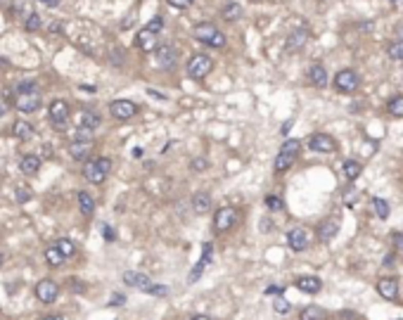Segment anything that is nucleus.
<instances>
[{
	"mask_svg": "<svg viewBox=\"0 0 403 320\" xmlns=\"http://www.w3.org/2000/svg\"><path fill=\"white\" fill-rule=\"evenodd\" d=\"M193 33H195V38H197L199 43L211 45V48H223L225 45V36L211 24V22H202V24H197L193 29Z\"/></svg>",
	"mask_w": 403,
	"mask_h": 320,
	"instance_id": "nucleus-1",
	"label": "nucleus"
},
{
	"mask_svg": "<svg viewBox=\"0 0 403 320\" xmlns=\"http://www.w3.org/2000/svg\"><path fill=\"white\" fill-rule=\"evenodd\" d=\"M299 149H301V142L294 140V138H290V140H287L285 145L280 147L278 157H275V164H273L275 173H285L287 168H290L292 164H294V159H297Z\"/></svg>",
	"mask_w": 403,
	"mask_h": 320,
	"instance_id": "nucleus-2",
	"label": "nucleus"
},
{
	"mask_svg": "<svg viewBox=\"0 0 403 320\" xmlns=\"http://www.w3.org/2000/svg\"><path fill=\"white\" fill-rule=\"evenodd\" d=\"M109 168H112V161L105 159V157H100V159L88 161L86 166H83V178H86L88 183L100 185V183H105Z\"/></svg>",
	"mask_w": 403,
	"mask_h": 320,
	"instance_id": "nucleus-3",
	"label": "nucleus"
},
{
	"mask_svg": "<svg viewBox=\"0 0 403 320\" xmlns=\"http://www.w3.org/2000/svg\"><path fill=\"white\" fill-rule=\"evenodd\" d=\"M211 69H214V60L206 55H193L190 60H187L185 64V71L190 79L195 81H204L206 76L211 74Z\"/></svg>",
	"mask_w": 403,
	"mask_h": 320,
	"instance_id": "nucleus-4",
	"label": "nucleus"
},
{
	"mask_svg": "<svg viewBox=\"0 0 403 320\" xmlns=\"http://www.w3.org/2000/svg\"><path fill=\"white\" fill-rule=\"evenodd\" d=\"M358 86H360V79L354 69H341L339 74L335 76V88L339 92H354L358 90Z\"/></svg>",
	"mask_w": 403,
	"mask_h": 320,
	"instance_id": "nucleus-5",
	"label": "nucleus"
},
{
	"mask_svg": "<svg viewBox=\"0 0 403 320\" xmlns=\"http://www.w3.org/2000/svg\"><path fill=\"white\" fill-rule=\"evenodd\" d=\"M14 107L19 111H24V114H31L41 107V95L38 90H29V92H17V98H14Z\"/></svg>",
	"mask_w": 403,
	"mask_h": 320,
	"instance_id": "nucleus-6",
	"label": "nucleus"
},
{
	"mask_svg": "<svg viewBox=\"0 0 403 320\" xmlns=\"http://www.w3.org/2000/svg\"><path fill=\"white\" fill-rule=\"evenodd\" d=\"M69 121V105L64 100H55L52 105H50V123L55 126V128H64Z\"/></svg>",
	"mask_w": 403,
	"mask_h": 320,
	"instance_id": "nucleus-7",
	"label": "nucleus"
},
{
	"mask_svg": "<svg viewBox=\"0 0 403 320\" xmlns=\"http://www.w3.org/2000/svg\"><path fill=\"white\" fill-rule=\"evenodd\" d=\"M36 296H38V302L52 304L57 296H60V285H57L55 280H41V283L36 285Z\"/></svg>",
	"mask_w": 403,
	"mask_h": 320,
	"instance_id": "nucleus-8",
	"label": "nucleus"
},
{
	"mask_svg": "<svg viewBox=\"0 0 403 320\" xmlns=\"http://www.w3.org/2000/svg\"><path fill=\"white\" fill-rule=\"evenodd\" d=\"M138 107L130 102V100H114L112 105H109V114L119 121H126V119H133L136 117Z\"/></svg>",
	"mask_w": 403,
	"mask_h": 320,
	"instance_id": "nucleus-9",
	"label": "nucleus"
},
{
	"mask_svg": "<svg viewBox=\"0 0 403 320\" xmlns=\"http://www.w3.org/2000/svg\"><path fill=\"white\" fill-rule=\"evenodd\" d=\"M211 259H214V244H211V242H206V244H202V259H199V263L195 266V271H190V275H187V283H197L199 277H202V273H204V268L209 266Z\"/></svg>",
	"mask_w": 403,
	"mask_h": 320,
	"instance_id": "nucleus-10",
	"label": "nucleus"
},
{
	"mask_svg": "<svg viewBox=\"0 0 403 320\" xmlns=\"http://www.w3.org/2000/svg\"><path fill=\"white\" fill-rule=\"evenodd\" d=\"M309 147L318 154H330V152H335L337 149V142L330 136H325V133H316V136H311Z\"/></svg>",
	"mask_w": 403,
	"mask_h": 320,
	"instance_id": "nucleus-11",
	"label": "nucleus"
},
{
	"mask_svg": "<svg viewBox=\"0 0 403 320\" xmlns=\"http://www.w3.org/2000/svg\"><path fill=\"white\" fill-rule=\"evenodd\" d=\"M235 209L233 206H223V209H218L216 211V218H214V225H216L218 233H225V230H230L233 225H235Z\"/></svg>",
	"mask_w": 403,
	"mask_h": 320,
	"instance_id": "nucleus-12",
	"label": "nucleus"
},
{
	"mask_svg": "<svg viewBox=\"0 0 403 320\" xmlns=\"http://www.w3.org/2000/svg\"><path fill=\"white\" fill-rule=\"evenodd\" d=\"M377 292L382 299L394 302L398 296V280L396 277H382V280H377Z\"/></svg>",
	"mask_w": 403,
	"mask_h": 320,
	"instance_id": "nucleus-13",
	"label": "nucleus"
},
{
	"mask_svg": "<svg viewBox=\"0 0 403 320\" xmlns=\"http://www.w3.org/2000/svg\"><path fill=\"white\" fill-rule=\"evenodd\" d=\"M136 45L140 50H145V52H155L157 48H159V41H157V33L155 31H149L147 26H145L140 33L136 36Z\"/></svg>",
	"mask_w": 403,
	"mask_h": 320,
	"instance_id": "nucleus-14",
	"label": "nucleus"
},
{
	"mask_svg": "<svg viewBox=\"0 0 403 320\" xmlns=\"http://www.w3.org/2000/svg\"><path fill=\"white\" fill-rule=\"evenodd\" d=\"M155 57H157V64L161 69H174L176 67V50L171 45H159L155 50Z\"/></svg>",
	"mask_w": 403,
	"mask_h": 320,
	"instance_id": "nucleus-15",
	"label": "nucleus"
},
{
	"mask_svg": "<svg viewBox=\"0 0 403 320\" xmlns=\"http://www.w3.org/2000/svg\"><path fill=\"white\" fill-rule=\"evenodd\" d=\"M287 242H290V247L294 252H304L306 247H309V235L301 228H292L290 233H287Z\"/></svg>",
	"mask_w": 403,
	"mask_h": 320,
	"instance_id": "nucleus-16",
	"label": "nucleus"
},
{
	"mask_svg": "<svg viewBox=\"0 0 403 320\" xmlns=\"http://www.w3.org/2000/svg\"><path fill=\"white\" fill-rule=\"evenodd\" d=\"M90 149H93V140H74L69 145V154H71V159H76V161L88 159Z\"/></svg>",
	"mask_w": 403,
	"mask_h": 320,
	"instance_id": "nucleus-17",
	"label": "nucleus"
},
{
	"mask_svg": "<svg viewBox=\"0 0 403 320\" xmlns=\"http://www.w3.org/2000/svg\"><path fill=\"white\" fill-rule=\"evenodd\" d=\"M124 283L130 285V287H138V290H143V292H147L152 287V280L145 273H136V271L124 273Z\"/></svg>",
	"mask_w": 403,
	"mask_h": 320,
	"instance_id": "nucleus-18",
	"label": "nucleus"
},
{
	"mask_svg": "<svg viewBox=\"0 0 403 320\" xmlns=\"http://www.w3.org/2000/svg\"><path fill=\"white\" fill-rule=\"evenodd\" d=\"M297 287L301 292H306V294H318L322 290V283H320V277H316V275H306L297 280Z\"/></svg>",
	"mask_w": 403,
	"mask_h": 320,
	"instance_id": "nucleus-19",
	"label": "nucleus"
},
{
	"mask_svg": "<svg viewBox=\"0 0 403 320\" xmlns=\"http://www.w3.org/2000/svg\"><path fill=\"white\" fill-rule=\"evenodd\" d=\"M309 81H311V86L325 88L328 86V69L322 67V64H313L309 69Z\"/></svg>",
	"mask_w": 403,
	"mask_h": 320,
	"instance_id": "nucleus-20",
	"label": "nucleus"
},
{
	"mask_svg": "<svg viewBox=\"0 0 403 320\" xmlns=\"http://www.w3.org/2000/svg\"><path fill=\"white\" fill-rule=\"evenodd\" d=\"M337 233H339V223L337 221H325L318 225V240L320 242H330L332 237H337Z\"/></svg>",
	"mask_w": 403,
	"mask_h": 320,
	"instance_id": "nucleus-21",
	"label": "nucleus"
},
{
	"mask_svg": "<svg viewBox=\"0 0 403 320\" xmlns=\"http://www.w3.org/2000/svg\"><path fill=\"white\" fill-rule=\"evenodd\" d=\"M19 168H22V173H26V176H33V173H38V168H41V157L26 154L24 159H22V164H19Z\"/></svg>",
	"mask_w": 403,
	"mask_h": 320,
	"instance_id": "nucleus-22",
	"label": "nucleus"
},
{
	"mask_svg": "<svg viewBox=\"0 0 403 320\" xmlns=\"http://www.w3.org/2000/svg\"><path fill=\"white\" fill-rule=\"evenodd\" d=\"M64 259H67V256H64V254L57 249V244H52V247H48V249H45V261L50 263V268H60V266L64 263Z\"/></svg>",
	"mask_w": 403,
	"mask_h": 320,
	"instance_id": "nucleus-23",
	"label": "nucleus"
},
{
	"mask_svg": "<svg viewBox=\"0 0 403 320\" xmlns=\"http://www.w3.org/2000/svg\"><path fill=\"white\" fill-rule=\"evenodd\" d=\"M341 171H344V178H347V180H351V183H354V180L360 176V171H363V166H360L358 161L349 159V161H344V164H341Z\"/></svg>",
	"mask_w": 403,
	"mask_h": 320,
	"instance_id": "nucleus-24",
	"label": "nucleus"
},
{
	"mask_svg": "<svg viewBox=\"0 0 403 320\" xmlns=\"http://www.w3.org/2000/svg\"><path fill=\"white\" fill-rule=\"evenodd\" d=\"M193 209L197 211V214H206V211L211 209V197L206 192H197L193 197Z\"/></svg>",
	"mask_w": 403,
	"mask_h": 320,
	"instance_id": "nucleus-25",
	"label": "nucleus"
},
{
	"mask_svg": "<svg viewBox=\"0 0 403 320\" xmlns=\"http://www.w3.org/2000/svg\"><path fill=\"white\" fill-rule=\"evenodd\" d=\"M79 209L83 216H90L95 211V199L88 192H79Z\"/></svg>",
	"mask_w": 403,
	"mask_h": 320,
	"instance_id": "nucleus-26",
	"label": "nucleus"
},
{
	"mask_svg": "<svg viewBox=\"0 0 403 320\" xmlns=\"http://www.w3.org/2000/svg\"><path fill=\"white\" fill-rule=\"evenodd\" d=\"M12 130H14V136H17L19 140H31L33 138V126L31 123H26V121H17Z\"/></svg>",
	"mask_w": 403,
	"mask_h": 320,
	"instance_id": "nucleus-27",
	"label": "nucleus"
},
{
	"mask_svg": "<svg viewBox=\"0 0 403 320\" xmlns=\"http://www.w3.org/2000/svg\"><path fill=\"white\" fill-rule=\"evenodd\" d=\"M79 123L81 126H86V128H98L100 126V117L95 114V111H81L79 114Z\"/></svg>",
	"mask_w": 403,
	"mask_h": 320,
	"instance_id": "nucleus-28",
	"label": "nucleus"
},
{
	"mask_svg": "<svg viewBox=\"0 0 403 320\" xmlns=\"http://www.w3.org/2000/svg\"><path fill=\"white\" fill-rule=\"evenodd\" d=\"M325 315L328 313H325L320 306H313V304L301 311V320H325Z\"/></svg>",
	"mask_w": 403,
	"mask_h": 320,
	"instance_id": "nucleus-29",
	"label": "nucleus"
},
{
	"mask_svg": "<svg viewBox=\"0 0 403 320\" xmlns=\"http://www.w3.org/2000/svg\"><path fill=\"white\" fill-rule=\"evenodd\" d=\"M306 41H309V33H306V31H294L290 36V41H287V50H299Z\"/></svg>",
	"mask_w": 403,
	"mask_h": 320,
	"instance_id": "nucleus-30",
	"label": "nucleus"
},
{
	"mask_svg": "<svg viewBox=\"0 0 403 320\" xmlns=\"http://www.w3.org/2000/svg\"><path fill=\"white\" fill-rule=\"evenodd\" d=\"M223 19L225 22H235V19H240L242 17V7L237 5V3H228V5L223 7Z\"/></svg>",
	"mask_w": 403,
	"mask_h": 320,
	"instance_id": "nucleus-31",
	"label": "nucleus"
},
{
	"mask_svg": "<svg viewBox=\"0 0 403 320\" xmlns=\"http://www.w3.org/2000/svg\"><path fill=\"white\" fill-rule=\"evenodd\" d=\"M391 117H403V95H394L389 100V105H387Z\"/></svg>",
	"mask_w": 403,
	"mask_h": 320,
	"instance_id": "nucleus-32",
	"label": "nucleus"
},
{
	"mask_svg": "<svg viewBox=\"0 0 403 320\" xmlns=\"http://www.w3.org/2000/svg\"><path fill=\"white\" fill-rule=\"evenodd\" d=\"M55 244H57V249H60V252H62L64 256H67V259H69V256H74L76 244H74L71 240H69V237H62V240H57Z\"/></svg>",
	"mask_w": 403,
	"mask_h": 320,
	"instance_id": "nucleus-33",
	"label": "nucleus"
},
{
	"mask_svg": "<svg viewBox=\"0 0 403 320\" xmlns=\"http://www.w3.org/2000/svg\"><path fill=\"white\" fill-rule=\"evenodd\" d=\"M372 209H375V214H377L379 218H389V204H387L385 199L375 197L372 199Z\"/></svg>",
	"mask_w": 403,
	"mask_h": 320,
	"instance_id": "nucleus-34",
	"label": "nucleus"
},
{
	"mask_svg": "<svg viewBox=\"0 0 403 320\" xmlns=\"http://www.w3.org/2000/svg\"><path fill=\"white\" fill-rule=\"evenodd\" d=\"M387 55L391 57V60H403V41H394V43H389V48H387Z\"/></svg>",
	"mask_w": 403,
	"mask_h": 320,
	"instance_id": "nucleus-35",
	"label": "nucleus"
},
{
	"mask_svg": "<svg viewBox=\"0 0 403 320\" xmlns=\"http://www.w3.org/2000/svg\"><path fill=\"white\" fill-rule=\"evenodd\" d=\"M263 204H266L271 211H282V209H285V204H282V199H280L278 195H266Z\"/></svg>",
	"mask_w": 403,
	"mask_h": 320,
	"instance_id": "nucleus-36",
	"label": "nucleus"
},
{
	"mask_svg": "<svg viewBox=\"0 0 403 320\" xmlns=\"http://www.w3.org/2000/svg\"><path fill=\"white\" fill-rule=\"evenodd\" d=\"M24 29L26 31H38L41 29V17H38L36 12L31 14H26V22H24Z\"/></svg>",
	"mask_w": 403,
	"mask_h": 320,
	"instance_id": "nucleus-37",
	"label": "nucleus"
},
{
	"mask_svg": "<svg viewBox=\"0 0 403 320\" xmlns=\"http://www.w3.org/2000/svg\"><path fill=\"white\" fill-rule=\"evenodd\" d=\"M76 140H93V128L79 126V130H76Z\"/></svg>",
	"mask_w": 403,
	"mask_h": 320,
	"instance_id": "nucleus-38",
	"label": "nucleus"
},
{
	"mask_svg": "<svg viewBox=\"0 0 403 320\" xmlns=\"http://www.w3.org/2000/svg\"><path fill=\"white\" fill-rule=\"evenodd\" d=\"M273 308H275V313H290V311H292V304L285 302V299H278V302L273 304Z\"/></svg>",
	"mask_w": 403,
	"mask_h": 320,
	"instance_id": "nucleus-39",
	"label": "nucleus"
},
{
	"mask_svg": "<svg viewBox=\"0 0 403 320\" xmlns=\"http://www.w3.org/2000/svg\"><path fill=\"white\" fill-rule=\"evenodd\" d=\"M147 294H155V296H166L168 294V290L164 287V285H155L152 283V287L147 290Z\"/></svg>",
	"mask_w": 403,
	"mask_h": 320,
	"instance_id": "nucleus-40",
	"label": "nucleus"
},
{
	"mask_svg": "<svg viewBox=\"0 0 403 320\" xmlns=\"http://www.w3.org/2000/svg\"><path fill=\"white\" fill-rule=\"evenodd\" d=\"M147 29H149V31H155V33H159V31L164 29V19H161V17H155V19H152V22L147 24Z\"/></svg>",
	"mask_w": 403,
	"mask_h": 320,
	"instance_id": "nucleus-41",
	"label": "nucleus"
},
{
	"mask_svg": "<svg viewBox=\"0 0 403 320\" xmlns=\"http://www.w3.org/2000/svg\"><path fill=\"white\" fill-rule=\"evenodd\" d=\"M29 90H36L33 81H22V83L17 86V92H29Z\"/></svg>",
	"mask_w": 403,
	"mask_h": 320,
	"instance_id": "nucleus-42",
	"label": "nucleus"
},
{
	"mask_svg": "<svg viewBox=\"0 0 403 320\" xmlns=\"http://www.w3.org/2000/svg\"><path fill=\"white\" fill-rule=\"evenodd\" d=\"M102 235H105V240H117V235H114V230H112V225H102Z\"/></svg>",
	"mask_w": 403,
	"mask_h": 320,
	"instance_id": "nucleus-43",
	"label": "nucleus"
},
{
	"mask_svg": "<svg viewBox=\"0 0 403 320\" xmlns=\"http://www.w3.org/2000/svg\"><path fill=\"white\" fill-rule=\"evenodd\" d=\"M391 242H394V247H396V249H403V235L401 233H394V235H391Z\"/></svg>",
	"mask_w": 403,
	"mask_h": 320,
	"instance_id": "nucleus-44",
	"label": "nucleus"
},
{
	"mask_svg": "<svg viewBox=\"0 0 403 320\" xmlns=\"http://www.w3.org/2000/svg\"><path fill=\"white\" fill-rule=\"evenodd\" d=\"M168 5H171V7H178V10H183V7L190 5V0H168Z\"/></svg>",
	"mask_w": 403,
	"mask_h": 320,
	"instance_id": "nucleus-45",
	"label": "nucleus"
},
{
	"mask_svg": "<svg viewBox=\"0 0 403 320\" xmlns=\"http://www.w3.org/2000/svg\"><path fill=\"white\" fill-rule=\"evenodd\" d=\"M124 302H126V296H124V294H114V296H112V304H109V306H121Z\"/></svg>",
	"mask_w": 403,
	"mask_h": 320,
	"instance_id": "nucleus-46",
	"label": "nucleus"
},
{
	"mask_svg": "<svg viewBox=\"0 0 403 320\" xmlns=\"http://www.w3.org/2000/svg\"><path fill=\"white\" fill-rule=\"evenodd\" d=\"M190 166L197 168V171H204V168H206V161H204V159H195L193 164H190Z\"/></svg>",
	"mask_w": 403,
	"mask_h": 320,
	"instance_id": "nucleus-47",
	"label": "nucleus"
},
{
	"mask_svg": "<svg viewBox=\"0 0 403 320\" xmlns=\"http://www.w3.org/2000/svg\"><path fill=\"white\" fill-rule=\"evenodd\" d=\"M266 294H282V287L273 285V287H266Z\"/></svg>",
	"mask_w": 403,
	"mask_h": 320,
	"instance_id": "nucleus-48",
	"label": "nucleus"
},
{
	"mask_svg": "<svg viewBox=\"0 0 403 320\" xmlns=\"http://www.w3.org/2000/svg\"><path fill=\"white\" fill-rule=\"evenodd\" d=\"M261 230H263V233H266V230H273V223L266 221V218H261Z\"/></svg>",
	"mask_w": 403,
	"mask_h": 320,
	"instance_id": "nucleus-49",
	"label": "nucleus"
},
{
	"mask_svg": "<svg viewBox=\"0 0 403 320\" xmlns=\"http://www.w3.org/2000/svg\"><path fill=\"white\" fill-rule=\"evenodd\" d=\"M41 3H43L45 7H57V5H60V0H41Z\"/></svg>",
	"mask_w": 403,
	"mask_h": 320,
	"instance_id": "nucleus-50",
	"label": "nucleus"
},
{
	"mask_svg": "<svg viewBox=\"0 0 403 320\" xmlns=\"http://www.w3.org/2000/svg\"><path fill=\"white\" fill-rule=\"evenodd\" d=\"M5 114H7V102L0 100V117H5Z\"/></svg>",
	"mask_w": 403,
	"mask_h": 320,
	"instance_id": "nucleus-51",
	"label": "nucleus"
},
{
	"mask_svg": "<svg viewBox=\"0 0 403 320\" xmlns=\"http://www.w3.org/2000/svg\"><path fill=\"white\" fill-rule=\"evenodd\" d=\"M17 197H19V202H24L26 197H29V195H26L24 192V187H19V192H17Z\"/></svg>",
	"mask_w": 403,
	"mask_h": 320,
	"instance_id": "nucleus-52",
	"label": "nucleus"
},
{
	"mask_svg": "<svg viewBox=\"0 0 403 320\" xmlns=\"http://www.w3.org/2000/svg\"><path fill=\"white\" fill-rule=\"evenodd\" d=\"M43 320H67V318H64V315H45Z\"/></svg>",
	"mask_w": 403,
	"mask_h": 320,
	"instance_id": "nucleus-53",
	"label": "nucleus"
},
{
	"mask_svg": "<svg viewBox=\"0 0 403 320\" xmlns=\"http://www.w3.org/2000/svg\"><path fill=\"white\" fill-rule=\"evenodd\" d=\"M292 128V121H287V123H282V136H287V130Z\"/></svg>",
	"mask_w": 403,
	"mask_h": 320,
	"instance_id": "nucleus-54",
	"label": "nucleus"
},
{
	"mask_svg": "<svg viewBox=\"0 0 403 320\" xmlns=\"http://www.w3.org/2000/svg\"><path fill=\"white\" fill-rule=\"evenodd\" d=\"M133 157H136V159H140V157H143V149L136 147V149H133Z\"/></svg>",
	"mask_w": 403,
	"mask_h": 320,
	"instance_id": "nucleus-55",
	"label": "nucleus"
},
{
	"mask_svg": "<svg viewBox=\"0 0 403 320\" xmlns=\"http://www.w3.org/2000/svg\"><path fill=\"white\" fill-rule=\"evenodd\" d=\"M190 320H211V318H206V315H193Z\"/></svg>",
	"mask_w": 403,
	"mask_h": 320,
	"instance_id": "nucleus-56",
	"label": "nucleus"
},
{
	"mask_svg": "<svg viewBox=\"0 0 403 320\" xmlns=\"http://www.w3.org/2000/svg\"><path fill=\"white\" fill-rule=\"evenodd\" d=\"M3 261H5V256H3V252H0V266H3Z\"/></svg>",
	"mask_w": 403,
	"mask_h": 320,
	"instance_id": "nucleus-57",
	"label": "nucleus"
},
{
	"mask_svg": "<svg viewBox=\"0 0 403 320\" xmlns=\"http://www.w3.org/2000/svg\"><path fill=\"white\" fill-rule=\"evenodd\" d=\"M389 3H398V0H389Z\"/></svg>",
	"mask_w": 403,
	"mask_h": 320,
	"instance_id": "nucleus-58",
	"label": "nucleus"
},
{
	"mask_svg": "<svg viewBox=\"0 0 403 320\" xmlns=\"http://www.w3.org/2000/svg\"><path fill=\"white\" fill-rule=\"evenodd\" d=\"M190 3H193V0H190Z\"/></svg>",
	"mask_w": 403,
	"mask_h": 320,
	"instance_id": "nucleus-59",
	"label": "nucleus"
}]
</instances>
